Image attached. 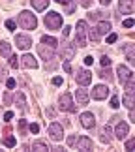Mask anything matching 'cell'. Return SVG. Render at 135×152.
<instances>
[{
	"instance_id": "6da1fadb",
	"label": "cell",
	"mask_w": 135,
	"mask_h": 152,
	"mask_svg": "<svg viewBox=\"0 0 135 152\" xmlns=\"http://www.w3.org/2000/svg\"><path fill=\"white\" fill-rule=\"evenodd\" d=\"M19 25L25 28V30H34L38 25V19H36V15L30 13V11H21L19 13Z\"/></svg>"
},
{
	"instance_id": "7a4b0ae2",
	"label": "cell",
	"mask_w": 135,
	"mask_h": 152,
	"mask_svg": "<svg viewBox=\"0 0 135 152\" xmlns=\"http://www.w3.org/2000/svg\"><path fill=\"white\" fill-rule=\"evenodd\" d=\"M86 34H88L86 21H79L77 26H75V43L79 47H86Z\"/></svg>"
},
{
	"instance_id": "3957f363",
	"label": "cell",
	"mask_w": 135,
	"mask_h": 152,
	"mask_svg": "<svg viewBox=\"0 0 135 152\" xmlns=\"http://www.w3.org/2000/svg\"><path fill=\"white\" fill-rule=\"evenodd\" d=\"M45 26L51 28V30H58L62 26V15L56 13V11H49L45 15Z\"/></svg>"
},
{
	"instance_id": "277c9868",
	"label": "cell",
	"mask_w": 135,
	"mask_h": 152,
	"mask_svg": "<svg viewBox=\"0 0 135 152\" xmlns=\"http://www.w3.org/2000/svg\"><path fill=\"white\" fill-rule=\"evenodd\" d=\"M60 109L62 111H66V113H73L75 109H77V105H73V98H72V94L69 92H66V94H62L60 96Z\"/></svg>"
},
{
	"instance_id": "5b68a950",
	"label": "cell",
	"mask_w": 135,
	"mask_h": 152,
	"mask_svg": "<svg viewBox=\"0 0 135 152\" xmlns=\"http://www.w3.org/2000/svg\"><path fill=\"white\" fill-rule=\"evenodd\" d=\"M116 73H118V81H120V85H126L130 79H133V72L130 68H126V66H120L116 68Z\"/></svg>"
},
{
	"instance_id": "8992f818",
	"label": "cell",
	"mask_w": 135,
	"mask_h": 152,
	"mask_svg": "<svg viewBox=\"0 0 135 152\" xmlns=\"http://www.w3.org/2000/svg\"><path fill=\"white\" fill-rule=\"evenodd\" d=\"M49 135H51L53 141H62L64 130H62V126L58 124V122H51V126H49Z\"/></svg>"
},
{
	"instance_id": "52a82bcc",
	"label": "cell",
	"mask_w": 135,
	"mask_h": 152,
	"mask_svg": "<svg viewBox=\"0 0 135 152\" xmlns=\"http://www.w3.org/2000/svg\"><path fill=\"white\" fill-rule=\"evenodd\" d=\"M75 81H77L81 86H86V85H90V81H92V73L88 69H79L77 75H75Z\"/></svg>"
},
{
	"instance_id": "ba28073f",
	"label": "cell",
	"mask_w": 135,
	"mask_h": 152,
	"mask_svg": "<svg viewBox=\"0 0 135 152\" xmlns=\"http://www.w3.org/2000/svg\"><path fill=\"white\" fill-rule=\"evenodd\" d=\"M133 10H135V0H120L118 2V11L120 13L130 15V13H133Z\"/></svg>"
},
{
	"instance_id": "9c48e42d",
	"label": "cell",
	"mask_w": 135,
	"mask_h": 152,
	"mask_svg": "<svg viewBox=\"0 0 135 152\" xmlns=\"http://www.w3.org/2000/svg\"><path fill=\"white\" fill-rule=\"evenodd\" d=\"M15 45H17L19 49L26 51V49L32 45V39H30V36H25V34H17V36H15Z\"/></svg>"
},
{
	"instance_id": "30bf717a",
	"label": "cell",
	"mask_w": 135,
	"mask_h": 152,
	"mask_svg": "<svg viewBox=\"0 0 135 152\" xmlns=\"http://www.w3.org/2000/svg\"><path fill=\"white\" fill-rule=\"evenodd\" d=\"M128 133H130V126H128L124 120H120L118 124H116V128H115V135H116V139H120V141H122V139H126Z\"/></svg>"
},
{
	"instance_id": "8fae6325",
	"label": "cell",
	"mask_w": 135,
	"mask_h": 152,
	"mask_svg": "<svg viewBox=\"0 0 135 152\" xmlns=\"http://www.w3.org/2000/svg\"><path fill=\"white\" fill-rule=\"evenodd\" d=\"M107 96H109V88L105 85L94 86V90H92V98H94V100H105Z\"/></svg>"
},
{
	"instance_id": "7c38bea8",
	"label": "cell",
	"mask_w": 135,
	"mask_h": 152,
	"mask_svg": "<svg viewBox=\"0 0 135 152\" xmlns=\"http://www.w3.org/2000/svg\"><path fill=\"white\" fill-rule=\"evenodd\" d=\"M81 124H83V128H86V130H92V128L96 126V118H94L92 113H83L81 115Z\"/></svg>"
},
{
	"instance_id": "4fadbf2b",
	"label": "cell",
	"mask_w": 135,
	"mask_h": 152,
	"mask_svg": "<svg viewBox=\"0 0 135 152\" xmlns=\"http://www.w3.org/2000/svg\"><path fill=\"white\" fill-rule=\"evenodd\" d=\"M38 53L39 56L43 58V60H53V56H55V49L53 47H47V45H38Z\"/></svg>"
},
{
	"instance_id": "5bb4252c",
	"label": "cell",
	"mask_w": 135,
	"mask_h": 152,
	"mask_svg": "<svg viewBox=\"0 0 135 152\" xmlns=\"http://www.w3.org/2000/svg\"><path fill=\"white\" fill-rule=\"evenodd\" d=\"M75 98H77V102L81 105H85L86 102L90 100V94H88V90H85V86H81V88L75 90Z\"/></svg>"
},
{
	"instance_id": "9a60e30c",
	"label": "cell",
	"mask_w": 135,
	"mask_h": 152,
	"mask_svg": "<svg viewBox=\"0 0 135 152\" xmlns=\"http://www.w3.org/2000/svg\"><path fill=\"white\" fill-rule=\"evenodd\" d=\"M21 64H23V66H25V68H30V69H36L38 68V62H36V58H34L32 55H28V53H26V55H23V58H21Z\"/></svg>"
},
{
	"instance_id": "2e32d148",
	"label": "cell",
	"mask_w": 135,
	"mask_h": 152,
	"mask_svg": "<svg viewBox=\"0 0 135 152\" xmlns=\"http://www.w3.org/2000/svg\"><path fill=\"white\" fill-rule=\"evenodd\" d=\"M75 143H77V147H79L81 150H90V148H92V141H90L88 137H85V135H83V137H79Z\"/></svg>"
},
{
	"instance_id": "e0dca14e",
	"label": "cell",
	"mask_w": 135,
	"mask_h": 152,
	"mask_svg": "<svg viewBox=\"0 0 135 152\" xmlns=\"http://www.w3.org/2000/svg\"><path fill=\"white\" fill-rule=\"evenodd\" d=\"M62 56H64V60H66V62H69L75 56V47H73V45H66V47L62 49Z\"/></svg>"
},
{
	"instance_id": "ac0fdd59",
	"label": "cell",
	"mask_w": 135,
	"mask_h": 152,
	"mask_svg": "<svg viewBox=\"0 0 135 152\" xmlns=\"http://www.w3.org/2000/svg\"><path fill=\"white\" fill-rule=\"evenodd\" d=\"M42 43L47 45V47H53V49H55L56 45H58V39L53 38V36H42Z\"/></svg>"
},
{
	"instance_id": "d6986e66",
	"label": "cell",
	"mask_w": 135,
	"mask_h": 152,
	"mask_svg": "<svg viewBox=\"0 0 135 152\" xmlns=\"http://www.w3.org/2000/svg\"><path fill=\"white\" fill-rule=\"evenodd\" d=\"M32 6H34V10H38V11H45L47 6H49V0H32Z\"/></svg>"
},
{
	"instance_id": "ffe728a7",
	"label": "cell",
	"mask_w": 135,
	"mask_h": 152,
	"mask_svg": "<svg viewBox=\"0 0 135 152\" xmlns=\"http://www.w3.org/2000/svg\"><path fill=\"white\" fill-rule=\"evenodd\" d=\"M99 139H101V143L107 145L111 141V126H103V130H101V135H99Z\"/></svg>"
},
{
	"instance_id": "44dd1931",
	"label": "cell",
	"mask_w": 135,
	"mask_h": 152,
	"mask_svg": "<svg viewBox=\"0 0 135 152\" xmlns=\"http://www.w3.org/2000/svg\"><path fill=\"white\" fill-rule=\"evenodd\" d=\"M15 103H17V107H19V109H25L26 107V98H25L23 92H17V94H15Z\"/></svg>"
},
{
	"instance_id": "7402d4cb",
	"label": "cell",
	"mask_w": 135,
	"mask_h": 152,
	"mask_svg": "<svg viewBox=\"0 0 135 152\" xmlns=\"http://www.w3.org/2000/svg\"><path fill=\"white\" fill-rule=\"evenodd\" d=\"M122 103L126 105L128 109H133V105H135V98H133V94H124V98H122Z\"/></svg>"
},
{
	"instance_id": "603a6c76",
	"label": "cell",
	"mask_w": 135,
	"mask_h": 152,
	"mask_svg": "<svg viewBox=\"0 0 135 152\" xmlns=\"http://www.w3.org/2000/svg\"><path fill=\"white\" fill-rule=\"evenodd\" d=\"M96 28H98L99 36H101V34H109V30H111V23H109V21H101Z\"/></svg>"
},
{
	"instance_id": "cb8c5ba5",
	"label": "cell",
	"mask_w": 135,
	"mask_h": 152,
	"mask_svg": "<svg viewBox=\"0 0 135 152\" xmlns=\"http://www.w3.org/2000/svg\"><path fill=\"white\" fill-rule=\"evenodd\" d=\"M0 55L6 56V58L11 55V45H9L8 42H0Z\"/></svg>"
},
{
	"instance_id": "d4e9b609",
	"label": "cell",
	"mask_w": 135,
	"mask_h": 152,
	"mask_svg": "<svg viewBox=\"0 0 135 152\" xmlns=\"http://www.w3.org/2000/svg\"><path fill=\"white\" fill-rule=\"evenodd\" d=\"M32 150H36V152H47L49 150V145H47L45 141H36L32 145Z\"/></svg>"
},
{
	"instance_id": "484cf974",
	"label": "cell",
	"mask_w": 135,
	"mask_h": 152,
	"mask_svg": "<svg viewBox=\"0 0 135 152\" xmlns=\"http://www.w3.org/2000/svg\"><path fill=\"white\" fill-rule=\"evenodd\" d=\"M2 143L6 145V147H9V148H13V147H15V145H17V139H15L13 135H6Z\"/></svg>"
},
{
	"instance_id": "4316f807",
	"label": "cell",
	"mask_w": 135,
	"mask_h": 152,
	"mask_svg": "<svg viewBox=\"0 0 135 152\" xmlns=\"http://www.w3.org/2000/svg\"><path fill=\"white\" fill-rule=\"evenodd\" d=\"M124 51H126V55H128V60H130V62H135V53H133V45H126V47H124Z\"/></svg>"
},
{
	"instance_id": "83f0119b",
	"label": "cell",
	"mask_w": 135,
	"mask_h": 152,
	"mask_svg": "<svg viewBox=\"0 0 135 152\" xmlns=\"http://www.w3.org/2000/svg\"><path fill=\"white\" fill-rule=\"evenodd\" d=\"M86 36L90 38V42H98V39H99V32H98V28H90Z\"/></svg>"
},
{
	"instance_id": "f1b7e54d",
	"label": "cell",
	"mask_w": 135,
	"mask_h": 152,
	"mask_svg": "<svg viewBox=\"0 0 135 152\" xmlns=\"http://www.w3.org/2000/svg\"><path fill=\"white\" fill-rule=\"evenodd\" d=\"M126 92H128V94H133V92H135V81L133 79H130L126 83Z\"/></svg>"
},
{
	"instance_id": "f546056e",
	"label": "cell",
	"mask_w": 135,
	"mask_h": 152,
	"mask_svg": "<svg viewBox=\"0 0 135 152\" xmlns=\"http://www.w3.org/2000/svg\"><path fill=\"white\" fill-rule=\"evenodd\" d=\"M8 58H9V66L11 68H19V58H17L15 55H9Z\"/></svg>"
},
{
	"instance_id": "4dcf8cb0",
	"label": "cell",
	"mask_w": 135,
	"mask_h": 152,
	"mask_svg": "<svg viewBox=\"0 0 135 152\" xmlns=\"http://www.w3.org/2000/svg\"><path fill=\"white\" fill-rule=\"evenodd\" d=\"M111 107H113V109H118V107H120V100H118V96H113V98H111Z\"/></svg>"
},
{
	"instance_id": "1f68e13d",
	"label": "cell",
	"mask_w": 135,
	"mask_h": 152,
	"mask_svg": "<svg viewBox=\"0 0 135 152\" xmlns=\"http://www.w3.org/2000/svg\"><path fill=\"white\" fill-rule=\"evenodd\" d=\"M99 64H101L103 68H109V66H111V58L103 55V56H101V60H99Z\"/></svg>"
},
{
	"instance_id": "d6a6232c",
	"label": "cell",
	"mask_w": 135,
	"mask_h": 152,
	"mask_svg": "<svg viewBox=\"0 0 135 152\" xmlns=\"http://www.w3.org/2000/svg\"><path fill=\"white\" fill-rule=\"evenodd\" d=\"M15 26H17V23L13 19H8L6 21V28H9V30H15Z\"/></svg>"
},
{
	"instance_id": "836d02e7",
	"label": "cell",
	"mask_w": 135,
	"mask_h": 152,
	"mask_svg": "<svg viewBox=\"0 0 135 152\" xmlns=\"http://www.w3.org/2000/svg\"><path fill=\"white\" fill-rule=\"evenodd\" d=\"M116 39H118V36H116V34H109V36H107V43H115Z\"/></svg>"
},
{
	"instance_id": "e575fe53",
	"label": "cell",
	"mask_w": 135,
	"mask_h": 152,
	"mask_svg": "<svg viewBox=\"0 0 135 152\" xmlns=\"http://www.w3.org/2000/svg\"><path fill=\"white\" fill-rule=\"evenodd\" d=\"M90 17H92V19H103V17H105V15L101 13V11H94V13H92Z\"/></svg>"
},
{
	"instance_id": "d590c367",
	"label": "cell",
	"mask_w": 135,
	"mask_h": 152,
	"mask_svg": "<svg viewBox=\"0 0 135 152\" xmlns=\"http://www.w3.org/2000/svg\"><path fill=\"white\" fill-rule=\"evenodd\" d=\"M6 86L8 88H15V79H6Z\"/></svg>"
},
{
	"instance_id": "8d00e7d4",
	"label": "cell",
	"mask_w": 135,
	"mask_h": 152,
	"mask_svg": "<svg viewBox=\"0 0 135 152\" xmlns=\"http://www.w3.org/2000/svg\"><path fill=\"white\" fill-rule=\"evenodd\" d=\"M133 145H135V139H128V141H126V148H128V150H131V148H133Z\"/></svg>"
},
{
	"instance_id": "74e56055",
	"label": "cell",
	"mask_w": 135,
	"mask_h": 152,
	"mask_svg": "<svg viewBox=\"0 0 135 152\" xmlns=\"http://www.w3.org/2000/svg\"><path fill=\"white\" fill-rule=\"evenodd\" d=\"M122 25H124V26H126V28H131V26H133V25H135V23H133V19H126V21H124V23H122Z\"/></svg>"
},
{
	"instance_id": "f35d334b",
	"label": "cell",
	"mask_w": 135,
	"mask_h": 152,
	"mask_svg": "<svg viewBox=\"0 0 135 152\" xmlns=\"http://www.w3.org/2000/svg\"><path fill=\"white\" fill-rule=\"evenodd\" d=\"M62 83H64L62 77H55V79H53V85H56V86H62Z\"/></svg>"
},
{
	"instance_id": "ab89813d",
	"label": "cell",
	"mask_w": 135,
	"mask_h": 152,
	"mask_svg": "<svg viewBox=\"0 0 135 152\" xmlns=\"http://www.w3.org/2000/svg\"><path fill=\"white\" fill-rule=\"evenodd\" d=\"M75 141H77V137H75V135L68 137V145H69V147H73V145H75Z\"/></svg>"
},
{
	"instance_id": "60d3db41",
	"label": "cell",
	"mask_w": 135,
	"mask_h": 152,
	"mask_svg": "<svg viewBox=\"0 0 135 152\" xmlns=\"http://www.w3.org/2000/svg\"><path fill=\"white\" fill-rule=\"evenodd\" d=\"M19 128L21 132H26V120H19Z\"/></svg>"
},
{
	"instance_id": "b9f144b4",
	"label": "cell",
	"mask_w": 135,
	"mask_h": 152,
	"mask_svg": "<svg viewBox=\"0 0 135 152\" xmlns=\"http://www.w3.org/2000/svg\"><path fill=\"white\" fill-rule=\"evenodd\" d=\"M30 132H32V133H38V132H39V126H38V124H30Z\"/></svg>"
},
{
	"instance_id": "7bdbcfd3",
	"label": "cell",
	"mask_w": 135,
	"mask_h": 152,
	"mask_svg": "<svg viewBox=\"0 0 135 152\" xmlns=\"http://www.w3.org/2000/svg\"><path fill=\"white\" fill-rule=\"evenodd\" d=\"M92 62H94L92 56H85V64H86V66H92Z\"/></svg>"
},
{
	"instance_id": "ee69618b",
	"label": "cell",
	"mask_w": 135,
	"mask_h": 152,
	"mask_svg": "<svg viewBox=\"0 0 135 152\" xmlns=\"http://www.w3.org/2000/svg\"><path fill=\"white\" fill-rule=\"evenodd\" d=\"M90 4H92V0H81V6H83V8H88Z\"/></svg>"
},
{
	"instance_id": "f6af8a7d",
	"label": "cell",
	"mask_w": 135,
	"mask_h": 152,
	"mask_svg": "<svg viewBox=\"0 0 135 152\" xmlns=\"http://www.w3.org/2000/svg\"><path fill=\"white\" fill-rule=\"evenodd\" d=\"M69 32H72V26H64V30H62L64 36H69Z\"/></svg>"
},
{
	"instance_id": "bcb514c9",
	"label": "cell",
	"mask_w": 135,
	"mask_h": 152,
	"mask_svg": "<svg viewBox=\"0 0 135 152\" xmlns=\"http://www.w3.org/2000/svg\"><path fill=\"white\" fill-rule=\"evenodd\" d=\"M4 118H6V120H11V118H13V113H11V111H8V113L4 115Z\"/></svg>"
},
{
	"instance_id": "7dc6e473",
	"label": "cell",
	"mask_w": 135,
	"mask_h": 152,
	"mask_svg": "<svg viewBox=\"0 0 135 152\" xmlns=\"http://www.w3.org/2000/svg\"><path fill=\"white\" fill-rule=\"evenodd\" d=\"M64 69H66V72H72V66H69V62H64Z\"/></svg>"
},
{
	"instance_id": "c3c4849f",
	"label": "cell",
	"mask_w": 135,
	"mask_h": 152,
	"mask_svg": "<svg viewBox=\"0 0 135 152\" xmlns=\"http://www.w3.org/2000/svg\"><path fill=\"white\" fill-rule=\"evenodd\" d=\"M130 120L135 122V113H133V109H130Z\"/></svg>"
},
{
	"instance_id": "681fc988",
	"label": "cell",
	"mask_w": 135,
	"mask_h": 152,
	"mask_svg": "<svg viewBox=\"0 0 135 152\" xmlns=\"http://www.w3.org/2000/svg\"><path fill=\"white\" fill-rule=\"evenodd\" d=\"M56 2H58V4H64V6H68L69 2H72V0H56Z\"/></svg>"
},
{
	"instance_id": "f907efd6",
	"label": "cell",
	"mask_w": 135,
	"mask_h": 152,
	"mask_svg": "<svg viewBox=\"0 0 135 152\" xmlns=\"http://www.w3.org/2000/svg\"><path fill=\"white\" fill-rule=\"evenodd\" d=\"M99 2H101L103 6H109V4H111V0H99Z\"/></svg>"
}]
</instances>
